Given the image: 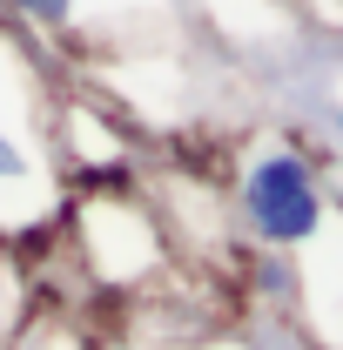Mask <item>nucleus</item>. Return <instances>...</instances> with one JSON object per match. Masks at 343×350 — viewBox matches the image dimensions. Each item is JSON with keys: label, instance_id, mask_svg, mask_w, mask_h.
<instances>
[{"label": "nucleus", "instance_id": "obj_1", "mask_svg": "<svg viewBox=\"0 0 343 350\" xmlns=\"http://www.w3.org/2000/svg\"><path fill=\"white\" fill-rule=\"evenodd\" d=\"M243 202H249V222H256L262 243H310L316 236V222H323V202H316V175L303 155H262L256 169H249V189H243Z\"/></svg>", "mask_w": 343, "mask_h": 350}, {"label": "nucleus", "instance_id": "obj_2", "mask_svg": "<svg viewBox=\"0 0 343 350\" xmlns=\"http://www.w3.org/2000/svg\"><path fill=\"white\" fill-rule=\"evenodd\" d=\"M34 21H68V0H20Z\"/></svg>", "mask_w": 343, "mask_h": 350}, {"label": "nucleus", "instance_id": "obj_3", "mask_svg": "<svg viewBox=\"0 0 343 350\" xmlns=\"http://www.w3.org/2000/svg\"><path fill=\"white\" fill-rule=\"evenodd\" d=\"M20 169H27V162H20V148H14V142L0 135V175H20Z\"/></svg>", "mask_w": 343, "mask_h": 350}]
</instances>
